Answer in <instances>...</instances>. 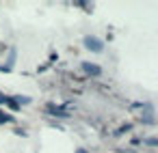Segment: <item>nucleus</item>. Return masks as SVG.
<instances>
[{
    "mask_svg": "<svg viewBox=\"0 0 158 153\" xmlns=\"http://www.w3.org/2000/svg\"><path fill=\"white\" fill-rule=\"evenodd\" d=\"M85 48L91 50V52H98V54H100V52L104 50V43H102L98 37H91V35H89V37H85Z\"/></svg>",
    "mask_w": 158,
    "mask_h": 153,
    "instance_id": "1",
    "label": "nucleus"
},
{
    "mask_svg": "<svg viewBox=\"0 0 158 153\" xmlns=\"http://www.w3.org/2000/svg\"><path fill=\"white\" fill-rule=\"evenodd\" d=\"M46 112L52 114V116H59V119H67V116H69L67 108H63V106H54V104H48V106H46Z\"/></svg>",
    "mask_w": 158,
    "mask_h": 153,
    "instance_id": "2",
    "label": "nucleus"
},
{
    "mask_svg": "<svg viewBox=\"0 0 158 153\" xmlns=\"http://www.w3.org/2000/svg\"><path fill=\"white\" fill-rule=\"evenodd\" d=\"M82 71L87 76H102V69L98 65H93V63H82Z\"/></svg>",
    "mask_w": 158,
    "mask_h": 153,
    "instance_id": "3",
    "label": "nucleus"
},
{
    "mask_svg": "<svg viewBox=\"0 0 158 153\" xmlns=\"http://www.w3.org/2000/svg\"><path fill=\"white\" fill-rule=\"evenodd\" d=\"M15 58H18V52H15V48H11V50H9V58H7V67H9V69H13Z\"/></svg>",
    "mask_w": 158,
    "mask_h": 153,
    "instance_id": "4",
    "label": "nucleus"
},
{
    "mask_svg": "<svg viewBox=\"0 0 158 153\" xmlns=\"http://www.w3.org/2000/svg\"><path fill=\"white\" fill-rule=\"evenodd\" d=\"M13 99H15L20 106H26V104H31V97H24V95H15Z\"/></svg>",
    "mask_w": 158,
    "mask_h": 153,
    "instance_id": "5",
    "label": "nucleus"
},
{
    "mask_svg": "<svg viewBox=\"0 0 158 153\" xmlns=\"http://www.w3.org/2000/svg\"><path fill=\"white\" fill-rule=\"evenodd\" d=\"M7 106H9L11 110H20V104H18L13 97H7Z\"/></svg>",
    "mask_w": 158,
    "mask_h": 153,
    "instance_id": "6",
    "label": "nucleus"
},
{
    "mask_svg": "<svg viewBox=\"0 0 158 153\" xmlns=\"http://www.w3.org/2000/svg\"><path fill=\"white\" fill-rule=\"evenodd\" d=\"M130 129H132V123H126V125H121V127H119L115 134L119 136V134H126V131H130Z\"/></svg>",
    "mask_w": 158,
    "mask_h": 153,
    "instance_id": "7",
    "label": "nucleus"
},
{
    "mask_svg": "<svg viewBox=\"0 0 158 153\" xmlns=\"http://www.w3.org/2000/svg\"><path fill=\"white\" fill-rule=\"evenodd\" d=\"M143 142H145V144H149V147H158V138H145Z\"/></svg>",
    "mask_w": 158,
    "mask_h": 153,
    "instance_id": "8",
    "label": "nucleus"
},
{
    "mask_svg": "<svg viewBox=\"0 0 158 153\" xmlns=\"http://www.w3.org/2000/svg\"><path fill=\"white\" fill-rule=\"evenodd\" d=\"M15 134H18V136H22V138H26V136H28V134H26V129H22V127H15Z\"/></svg>",
    "mask_w": 158,
    "mask_h": 153,
    "instance_id": "9",
    "label": "nucleus"
},
{
    "mask_svg": "<svg viewBox=\"0 0 158 153\" xmlns=\"http://www.w3.org/2000/svg\"><path fill=\"white\" fill-rule=\"evenodd\" d=\"M2 104H7V95H2V93H0V106H2Z\"/></svg>",
    "mask_w": 158,
    "mask_h": 153,
    "instance_id": "10",
    "label": "nucleus"
},
{
    "mask_svg": "<svg viewBox=\"0 0 158 153\" xmlns=\"http://www.w3.org/2000/svg\"><path fill=\"white\" fill-rule=\"evenodd\" d=\"M0 71H5V73H9V71H11V69H9V67H7V65H0Z\"/></svg>",
    "mask_w": 158,
    "mask_h": 153,
    "instance_id": "11",
    "label": "nucleus"
},
{
    "mask_svg": "<svg viewBox=\"0 0 158 153\" xmlns=\"http://www.w3.org/2000/svg\"><path fill=\"white\" fill-rule=\"evenodd\" d=\"M76 153H87V149H76Z\"/></svg>",
    "mask_w": 158,
    "mask_h": 153,
    "instance_id": "12",
    "label": "nucleus"
},
{
    "mask_svg": "<svg viewBox=\"0 0 158 153\" xmlns=\"http://www.w3.org/2000/svg\"><path fill=\"white\" fill-rule=\"evenodd\" d=\"M0 114H2V110H0Z\"/></svg>",
    "mask_w": 158,
    "mask_h": 153,
    "instance_id": "13",
    "label": "nucleus"
}]
</instances>
